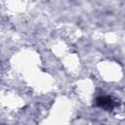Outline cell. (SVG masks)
Returning a JSON list of instances; mask_svg holds the SVG:
<instances>
[{
  "label": "cell",
  "instance_id": "obj_1",
  "mask_svg": "<svg viewBox=\"0 0 125 125\" xmlns=\"http://www.w3.org/2000/svg\"><path fill=\"white\" fill-rule=\"evenodd\" d=\"M96 104L99 107H103L104 109H112L115 106V103L111 98L107 96H100L96 99Z\"/></svg>",
  "mask_w": 125,
  "mask_h": 125
}]
</instances>
